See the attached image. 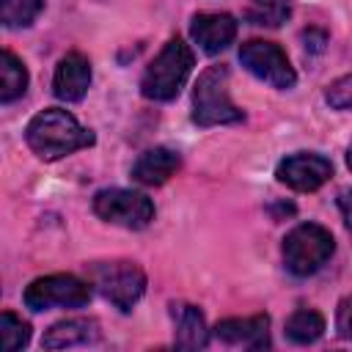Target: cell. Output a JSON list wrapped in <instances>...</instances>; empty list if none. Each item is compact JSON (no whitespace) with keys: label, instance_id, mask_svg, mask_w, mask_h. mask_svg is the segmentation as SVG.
<instances>
[{"label":"cell","instance_id":"cell-10","mask_svg":"<svg viewBox=\"0 0 352 352\" xmlns=\"http://www.w3.org/2000/svg\"><path fill=\"white\" fill-rule=\"evenodd\" d=\"M190 36L206 55H217L236 38V19L231 14H195Z\"/></svg>","mask_w":352,"mask_h":352},{"label":"cell","instance_id":"cell-16","mask_svg":"<svg viewBox=\"0 0 352 352\" xmlns=\"http://www.w3.org/2000/svg\"><path fill=\"white\" fill-rule=\"evenodd\" d=\"M25 91H28V69H25V63L11 50H3V55H0V102L11 104Z\"/></svg>","mask_w":352,"mask_h":352},{"label":"cell","instance_id":"cell-2","mask_svg":"<svg viewBox=\"0 0 352 352\" xmlns=\"http://www.w3.org/2000/svg\"><path fill=\"white\" fill-rule=\"evenodd\" d=\"M195 55L182 38H170L148 63L140 80V94L151 102H170L192 72Z\"/></svg>","mask_w":352,"mask_h":352},{"label":"cell","instance_id":"cell-12","mask_svg":"<svg viewBox=\"0 0 352 352\" xmlns=\"http://www.w3.org/2000/svg\"><path fill=\"white\" fill-rule=\"evenodd\" d=\"M217 341L231 346H248V349H267L270 346V316L256 314L245 319H223L214 327Z\"/></svg>","mask_w":352,"mask_h":352},{"label":"cell","instance_id":"cell-19","mask_svg":"<svg viewBox=\"0 0 352 352\" xmlns=\"http://www.w3.org/2000/svg\"><path fill=\"white\" fill-rule=\"evenodd\" d=\"M44 0H0V22L6 28H28L41 14Z\"/></svg>","mask_w":352,"mask_h":352},{"label":"cell","instance_id":"cell-22","mask_svg":"<svg viewBox=\"0 0 352 352\" xmlns=\"http://www.w3.org/2000/svg\"><path fill=\"white\" fill-rule=\"evenodd\" d=\"M336 330H338L341 338L352 341V294L338 302V311H336Z\"/></svg>","mask_w":352,"mask_h":352},{"label":"cell","instance_id":"cell-21","mask_svg":"<svg viewBox=\"0 0 352 352\" xmlns=\"http://www.w3.org/2000/svg\"><path fill=\"white\" fill-rule=\"evenodd\" d=\"M324 99L333 110H352V74H344L336 82H330Z\"/></svg>","mask_w":352,"mask_h":352},{"label":"cell","instance_id":"cell-25","mask_svg":"<svg viewBox=\"0 0 352 352\" xmlns=\"http://www.w3.org/2000/svg\"><path fill=\"white\" fill-rule=\"evenodd\" d=\"M346 165H349V170H352V146H349V151H346Z\"/></svg>","mask_w":352,"mask_h":352},{"label":"cell","instance_id":"cell-23","mask_svg":"<svg viewBox=\"0 0 352 352\" xmlns=\"http://www.w3.org/2000/svg\"><path fill=\"white\" fill-rule=\"evenodd\" d=\"M302 41H305V50H311V52H319V50L324 47L327 36H324L322 30H308V33H302Z\"/></svg>","mask_w":352,"mask_h":352},{"label":"cell","instance_id":"cell-13","mask_svg":"<svg viewBox=\"0 0 352 352\" xmlns=\"http://www.w3.org/2000/svg\"><path fill=\"white\" fill-rule=\"evenodd\" d=\"M179 165H182V157L173 148L157 146L138 157V162L132 165V179L143 187H160L179 170Z\"/></svg>","mask_w":352,"mask_h":352},{"label":"cell","instance_id":"cell-8","mask_svg":"<svg viewBox=\"0 0 352 352\" xmlns=\"http://www.w3.org/2000/svg\"><path fill=\"white\" fill-rule=\"evenodd\" d=\"M239 63L253 74L258 77L261 82L272 85V88H280V91H289L294 88L297 82V74L286 58V52L272 44V41H261V38H253V41H245L239 47Z\"/></svg>","mask_w":352,"mask_h":352},{"label":"cell","instance_id":"cell-7","mask_svg":"<svg viewBox=\"0 0 352 352\" xmlns=\"http://www.w3.org/2000/svg\"><path fill=\"white\" fill-rule=\"evenodd\" d=\"M25 305L30 311H50V308H82L91 300V283L74 278V275H44L36 278L25 294Z\"/></svg>","mask_w":352,"mask_h":352},{"label":"cell","instance_id":"cell-3","mask_svg":"<svg viewBox=\"0 0 352 352\" xmlns=\"http://www.w3.org/2000/svg\"><path fill=\"white\" fill-rule=\"evenodd\" d=\"M242 118L245 113L228 96V69L226 66L204 69L192 91V124L223 126V124H239Z\"/></svg>","mask_w":352,"mask_h":352},{"label":"cell","instance_id":"cell-1","mask_svg":"<svg viewBox=\"0 0 352 352\" xmlns=\"http://www.w3.org/2000/svg\"><path fill=\"white\" fill-rule=\"evenodd\" d=\"M25 140L41 160H60L66 154L94 146V132L85 129L69 110L47 107L30 118Z\"/></svg>","mask_w":352,"mask_h":352},{"label":"cell","instance_id":"cell-4","mask_svg":"<svg viewBox=\"0 0 352 352\" xmlns=\"http://www.w3.org/2000/svg\"><path fill=\"white\" fill-rule=\"evenodd\" d=\"M336 250L333 234L319 223H300L283 239V264L292 275L308 278L319 272Z\"/></svg>","mask_w":352,"mask_h":352},{"label":"cell","instance_id":"cell-15","mask_svg":"<svg viewBox=\"0 0 352 352\" xmlns=\"http://www.w3.org/2000/svg\"><path fill=\"white\" fill-rule=\"evenodd\" d=\"M173 322H176L173 341H176L179 349H201V346H206L209 330H206V319H204L201 308L179 302V305H173Z\"/></svg>","mask_w":352,"mask_h":352},{"label":"cell","instance_id":"cell-14","mask_svg":"<svg viewBox=\"0 0 352 352\" xmlns=\"http://www.w3.org/2000/svg\"><path fill=\"white\" fill-rule=\"evenodd\" d=\"M99 341V322L91 316H74V319H63L58 324H52L44 338L41 346L47 349H69V346H85V344H96Z\"/></svg>","mask_w":352,"mask_h":352},{"label":"cell","instance_id":"cell-9","mask_svg":"<svg viewBox=\"0 0 352 352\" xmlns=\"http://www.w3.org/2000/svg\"><path fill=\"white\" fill-rule=\"evenodd\" d=\"M275 176L280 184L297 190V192H314L333 176V162L314 151H300L278 162Z\"/></svg>","mask_w":352,"mask_h":352},{"label":"cell","instance_id":"cell-20","mask_svg":"<svg viewBox=\"0 0 352 352\" xmlns=\"http://www.w3.org/2000/svg\"><path fill=\"white\" fill-rule=\"evenodd\" d=\"M30 341V324L25 319H19L11 311H3L0 316V346L6 352H16L22 346H28Z\"/></svg>","mask_w":352,"mask_h":352},{"label":"cell","instance_id":"cell-6","mask_svg":"<svg viewBox=\"0 0 352 352\" xmlns=\"http://www.w3.org/2000/svg\"><path fill=\"white\" fill-rule=\"evenodd\" d=\"M94 212L113 226L121 228H146L154 220V204L143 192L124 190V187H107L94 195Z\"/></svg>","mask_w":352,"mask_h":352},{"label":"cell","instance_id":"cell-11","mask_svg":"<svg viewBox=\"0 0 352 352\" xmlns=\"http://www.w3.org/2000/svg\"><path fill=\"white\" fill-rule=\"evenodd\" d=\"M91 85V60L82 52H69L60 58L55 77H52V94L60 102H80L88 94Z\"/></svg>","mask_w":352,"mask_h":352},{"label":"cell","instance_id":"cell-18","mask_svg":"<svg viewBox=\"0 0 352 352\" xmlns=\"http://www.w3.org/2000/svg\"><path fill=\"white\" fill-rule=\"evenodd\" d=\"M289 16H292L289 0H253L245 14V19L256 28H280Z\"/></svg>","mask_w":352,"mask_h":352},{"label":"cell","instance_id":"cell-24","mask_svg":"<svg viewBox=\"0 0 352 352\" xmlns=\"http://www.w3.org/2000/svg\"><path fill=\"white\" fill-rule=\"evenodd\" d=\"M338 209H341V214H344V223L352 228V190H344V192L338 195Z\"/></svg>","mask_w":352,"mask_h":352},{"label":"cell","instance_id":"cell-17","mask_svg":"<svg viewBox=\"0 0 352 352\" xmlns=\"http://www.w3.org/2000/svg\"><path fill=\"white\" fill-rule=\"evenodd\" d=\"M324 333V316L314 308H297L286 319V336L294 344H314Z\"/></svg>","mask_w":352,"mask_h":352},{"label":"cell","instance_id":"cell-5","mask_svg":"<svg viewBox=\"0 0 352 352\" xmlns=\"http://www.w3.org/2000/svg\"><path fill=\"white\" fill-rule=\"evenodd\" d=\"M85 270L91 286H96L99 294L118 311H132L146 292V275L135 261H96Z\"/></svg>","mask_w":352,"mask_h":352}]
</instances>
